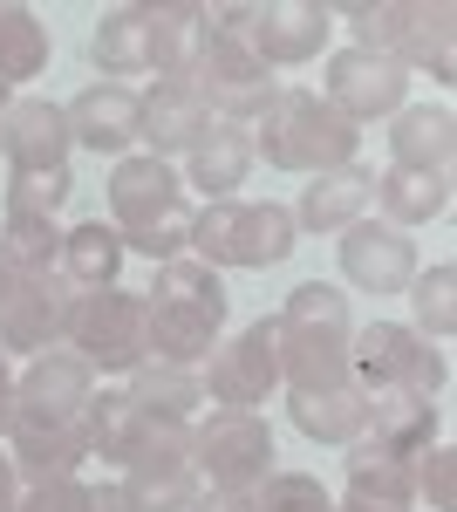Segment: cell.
I'll use <instances>...</instances> for the list:
<instances>
[{"label": "cell", "instance_id": "1", "mask_svg": "<svg viewBox=\"0 0 457 512\" xmlns=\"http://www.w3.org/2000/svg\"><path fill=\"white\" fill-rule=\"evenodd\" d=\"M246 130H253V158H267L273 171H294V178L362 164V130L335 103H321V89H273V103Z\"/></svg>", "mask_w": 457, "mask_h": 512}, {"label": "cell", "instance_id": "2", "mask_svg": "<svg viewBox=\"0 0 457 512\" xmlns=\"http://www.w3.org/2000/svg\"><path fill=\"white\" fill-rule=\"evenodd\" d=\"M348 335H355L348 294L328 287V280H301L280 301V315H273L280 383L287 390H335V383H348Z\"/></svg>", "mask_w": 457, "mask_h": 512}, {"label": "cell", "instance_id": "3", "mask_svg": "<svg viewBox=\"0 0 457 512\" xmlns=\"http://www.w3.org/2000/svg\"><path fill=\"white\" fill-rule=\"evenodd\" d=\"M198 35V7L191 0H151V7H110L89 35V62L103 82L123 76H178L185 48Z\"/></svg>", "mask_w": 457, "mask_h": 512}, {"label": "cell", "instance_id": "4", "mask_svg": "<svg viewBox=\"0 0 457 512\" xmlns=\"http://www.w3.org/2000/svg\"><path fill=\"white\" fill-rule=\"evenodd\" d=\"M348 383L355 390H403V396H423V403H444L451 390V355L444 342H423L410 321H369L348 335Z\"/></svg>", "mask_w": 457, "mask_h": 512}, {"label": "cell", "instance_id": "5", "mask_svg": "<svg viewBox=\"0 0 457 512\" xmlns=\"http://www.w3.org/2000/svg\"><path fill=\"white\" fill-rule=\"evenodd\" d=\"M294 212L287 205H246V198H212L191 212V260L205 267H280L294 253Z\"/></svg>", "mask_w": 457, "mask_h": 512}, {"label": "cell", "instance_id": "6", "mask_svg": "<svg viewBox=\"0 0 457 512\" xmlns=\"http://www.w3.org/2000/svg\"><path fill=\"white\" fill-rule=\"evenodd\" d=\"M178 76L191 82V96H198L219 123H253L273 103V89H280V76L260 62V48H253V41L212 35V28H198V35H191L185 69H178Z\"/></svg>", "mask_w": 457, "mask_h": 512}, {"label": "cell", "instance_id": "7", "mask_svg": "<svg viewBox=\"0 0 457 512\" xmlns=\"http://www.w3.org/2000/svg\"><path fill=\"white\" fill-rule=\"evenodd\" d=\"M62 349H76L96 376H116V383H123L130 369H144V362H151V308H144V294H130V287L76 294Z\"/></svg>", "mask_w": 457, "mask_h": 512}, {"label": "cell", "instance_id": "8", "mask_svg": "<svg viewBox=\"0 0 457 512\" xmlns=\"http://www.w3.org/2000/svg\"><path fill=\"white\" fill-rule=\"evenodd\" d=\"M273 458V424L260 410H205L191 424V472L205 478V492H253Z\"/></svg>", "mask_w": 457, "mask_h": 512}, {"label": "cell", "instance_id": "9", "mask_svg": "<svg viewBox=\"0 0 457 512\" xmlns=\"http://www.w3.org/2000/svg\"><path fill=\"white\" fill-rule=\"evenodd\" d=\"M198 383H205V403H219V410H260V403H273V390H280L273 321H253L232 342H219V349L205 355Z\"/></svg>", "mask_w": 457, "mask_h": 512}, {"label": "cell", "instance_id": "10", "mask_svg": "<svg viewBox=\"0 0 457 512\" xmlns=\"http://www.w3.org/2000/svg\"><path fill=\"white\" fill-rule=\"evenodd\" d=\"M321 103H335L355 130L362 123H382L410 103V69L403 62H382V55H362V48H335L328 55V76H321Z\"/></svg>", "mask_w": 457, "mask_h": 512}, {"label": "cell", "instance_id": "11", "mask_svg": "<svg viewBox=\"0 0 457 512\" xmlns=\"http://www.w3.org/2000/svg\"><path fill=\"white\" fill-rule=\"evenodd\" d=\"M171 212H185V178L151 151H130L110 171V226L123 233V246L137 233H157Z\"/></svg>", "mask_w": 457, "mask_h": 512}, {"label": "cell", "instance_id": "12", "mask_svg": "<svg viewBox=\"0 0 457 512\" xmlns=\"http://www.w3.org/2000/svg\"><path fill=\"white\" fill-rule=\"evenodd\" d=\"M69 308H76V287L62 274H14L7 301H0V349L14 355H41L62 349L69 335Z\"/></svg>", "mask_w": 457, "mask_h": 512}, {"label": "cell", "instance_id": "13", "mask_svg": "<svg viewBox=\"0 0 457 512\" xmlns=\"http://www.w3.org/2000/svg\"><path fill=\"white\" fill-rule=\"evenodd\" d=\"M7 458H14V472L41 485V478H69L89 458V437H82V410L76 417H48V410H21L14 403V424H7Z\"/></svg>", "mask_w": 457, "mask_h": 512}, {"label": "cell", "instance_id": "14", "mask_svg": "<svg viewBox=\"0 0 457 512\" xmlns=\"http://www.w3.org/2000/svg\"><path fill=\"white\" fill-rule=\"evenodd\" d=\"M342 280L348 287H362V294H403L410 280H417V239L396 233V226H382V219H355L342 239Z\"/></svg>", "mask_w": 457, "mask_h": 512}, {"label": "cell", "instance_id": "15", "mask_svg": "<svg viewBox=\"0 0 457 512\" xmlns=\"http://www.w3.org/2000/svg\"><path fill=\"white\" fill-rule=\"evenodd\" d=\"M335 35V7L328 0H260V21H253V48L267 69H301L314 62Z\"/></svg>", "mask_w": 457, "mask_h": 512}, {"label": "cell", "instance_id": "16", "mask_svg": "<svg viewBox=\"0 0 457 512\" xmlns=\"http://www.w3.org/2000/svg\"><path fill=\"white\" fill-rule=\"evenodd\" d=\"M69 117L48 96H14L0 117V164L7 171H62L69 164Z\"/></svg>", "mask_w": 457, "mask_h": 512}, {"label": "cell", "instance_id": "17", "mask_svg": "<svg viewBox=\"0 0 457 512\" xmlns=\"http://www.w3.org/2000/svg\"><path fill=\"white\" fill-rule=\"evenodd\" d=\"M69 117V137L96 158H130L137 130H144V110H137V89L130 82H89L76 103H62Z\"/></svg>", "mask_w": 457, "mask_h": 512}, {"label": "cell", "instance_id": "18", "mask_svg": "<svg viewBox=\"0 0 457 512\" xmlns=\"http://www.w3.org/2000/svg\"><path fill=\"white\" fill-rule=\"evenodd\" d=\"M137 110H144V130H137V144L151 151V158H185L191 144L205 137V123L212 110L191 96L185 76H151V89H137Z\"/></svg>", "mask_w": 457, "mask_h": 512}, {"label": "cell", "instance_id": "19", "mask_svg": "<svg viewBox=\"0 0 457 512\" xmlns=\"http://www.w3.org/2000/svg\"><path fill=\"white\" fill-rule=\"evenodd\" d=\"M342 478H348V499H355V506L417 512V458H403L396 444H382V437H369V431L348 444Z\"/></svg>", "mask_w": 457, "mask_h": 512}, {"label": "cell", "instance_id": "20", "mask_svg": "<svg viewBox=\"0 0 457 512\" xmlns=\"http://www.w3.org/2000/svg\"><path fill=\"white\" fill-rule=\"evenodd\" d=\"M389 164L423 178H457V117L444 103H403L389 117Z\"/></svg>", "mask_w": 457, "mask_h": 512}, {"label": "cell", "instance_id": "21", "mask_svg": "<svg viewBox=\"0 0 457 512\" xmlns=\"http://www.w3.org/2000/svg\"><path fill=\"white\" fill-rule=\"evenodd\" d=\"M96 369L82 362L76 349H41V355H28V369L14 376V403L21 410H48V417H76L82 403L96 396Z\"/></svg>", "mask_w": 457, "mask_h": 512}, {"label": "cell", "instance_id": "22", "mask_svg": "<svg viewBox=\"0 0 457 512\" xmlns=\"http://www.w3.org/2000/svg\"><path fill=\"white\" fill-rule=\"evenodd\" d=\"M253 130L246 123H205V137L185 151V185H198L205 192V205L212 198H239V185L253 178Z\"/></svg>", "mask_w": 457, "mask_h": 512}, {"label": "cell", "instance_id": "23", "mask_svg": "<svg viewBox=\"0 0 457 512\" xmlns=\"http://www.w3.org/2000/svg\"><path fill=\"white\" fill-rule=\"evenodd\" d=\"M369 198H376V171H369V164L321 171V178H307V185H301L294 226H301V233H348L355 219H369Z\"/></svg>", "mask_w": 457, "mask_h": 512}, {"label": "cell", "instance_id": "24", "mask_svg": "<svg viewBox=\"0 0 457 512\" xmlns=\"http://www.w3.org/2000/svg\"><path fill=\"white\" fill-rule=\"evenodd\" d=\"M410 76H430L437 89L457 82V14L437 0H403V55H396Z\"/></svg>", "mask_w": 457, "mask_h": 512}, {"label": "cell", "instance_id": "25", "mask_svg": "<svg viewBox=\"0 0 457 512\" xmlns=\"http://www.w3.org/2000/svg\"><path fill=\"white\" fill-rule=\"evenodd\" d=\"M123 260H130V246H123V233H116L110 219H82V226H62V260H55V274L69 280L76 294L116 287V280H123Z\"/></svg>", "mask_w": 457, "mask_h": 512}, {"label": "cell", "instance_id": "26", "mask_svg": "<svg viewBox=\"0 0 457 512\" xmlns=\"http://www.w3.org/2000/svg\"><path fill=\"white\" fill-rule=\"evenodd\" d=\"M287 417H294V431L307 444H355V437L369 431V390H355V383H335V390H294L287 396Z\"/></svg>", "mask_w": 457, "mask_h": 512}, {"label": "cell", "instance_id": "27", "mask_svg": "<svg viewBox=\"0 0 457 512\" xmlns=\"http://www.w3.org/2000/svg\"><path fill=\"white\" fill-rule=\"evenodd\" d=\"M151 362H171V369H205V355L219 349V315H198V308H178V301H151Z\"/></svg>", "mask_w": 457, "mask_h": 512}, {"label": "cell", "instance_id": "28", "mask_svg": "<svg viewBox=\"0 0 457 512\" xmlns=\"http://www.w3.org/2000/svg\"><path fill=\"white\" fill-rule=\"evenodd\" d=\"M382 212V226H396V233H410V226H430V219H444L451 212V178H423V171H376V198H369Z\"/></svg>", "mask_w": 457, "mask_h": 512}, {"label": "cell", "instance_id": "29", "mask_svg": "<svg viewBox=\"0 0 457 512\" xmlns=\"http://www.w3.org/2000/svg\"><path fill=\"white\" fill-rule=\"evenodd\" d=\"M137 431H144V403H130L123 383H96V396L82 403V437H89V458H110V465H130L137 451Z\"/></svg>", "mask_w": 457, "mask_h": 512}, {"label": "cell", "instance_id": "30", "mask_svg": "<svg viewBox=\"0 0 457 512\" xmlns=\"http://www.w3.org/2000/svg\"><path fill=\"white\" fill-rule=\"evenodd\" d=\"M116 485H123V499L137 512H191V499L205 492L191 458H137V465H123Z\"/></svg>", "mask_w": 457, "mask_h": 512}, {"label": "cell", "instance_id": "31", "mask_svg": "<svg viewBox=\"0 0 457 512\" xmlns=\"http://www.w3.org/2000/svg\"><path fill=\"white\" fill-rule=\"evenodd\" d=\"M369 437L396 444L403 458H417V451H430V444L444 437V403H423V396L382 390V396H369Z\"/></svg>", "mask_w": 457, "mask_h": 512}, {"label": "cell", "instance_id": "32", "mask_svg": "<svg viewBox=\"0 0 457 512\" xmlns=\"http://www.w3.org/2000/svg\"><path fill=\"white\" fill-rule=\"evenodd\" d=\"M123 390H130V403H144L151 417H178V424H198V417H205V383H198V369L144 362V369L123 376Z\"/></svg>", "mask_w": 457, "mask_h": 512}, {"label": "cell", "instance_id": "33", "mask_svg": "<svg viewBox=\"0 0 457 512\" xmlns=\"http://www.w3.org/2000/svg\"><path fill=\"white\" fill-rule=\"evenodd\" d=\"M48 21H41L35 7H21V0H0V82L7 89H21V82H35L48 69Z\"/></svg>", "mask_w": 457, "mask_h": 512}, {"label": "cell", "instance_id": "34", "mask_svg": "<svg viewBox=\"0 0 457 512\" xmlns=\"http://www.w3.org/2000/svg\"><path fill=\"white\" fill-rule=\"evenodd\" d=\"M403 301H410V328H417L423 342H451L457 335V267L451 260H437V267H417V280L403 287Z\"/></svg>", "mask_w": 457, "mask_h": 512}, {"label": "cell", "instance_id": "35", "mask_svg": "<svg viewBox=\"0 0 457 512\" xmlns=\"http://www.w3.org/2000/svg\"><path fill=\"white\" fill-rule=\"evenodd\" d=\"M151 301H178V308H198V315H219V321H226V280H219V267H205V260L178 253V260H164V267H157Z\"/></svg>", "mask_w": 457, "mask_h": 512}, {"label": "cell", "instance_id": "36", "mask_svg": "<svg viewBox=\"0 0 457 512\" xmlns=\"http://www.w3.org/2000/svg\"><path fill=\"white\" fill-rule=\"evenodd\" d=\"M0 253L14 274H55L62 260V226L55 219H35V212H7L0 219Z\"/></svg>", "mask_w": 457, "mask_h": 512}, {"label": "cell", "instance_id": "37", "mask_svg": "<svg viewBox=\"0 0 457 512\" xmlns=\"http://www.w3.org/2000/svg\"><path fill=\"white\" fill-rule=\"evenodd\" d=\"M335 21L355 28L362 55H382V62L403 55V0H355V7H335Z\"/></svg>", "mask_w": 457, "mask_h": 512}, {"label": "cell", "instance_id": "38", "mask_svg": "<svg viewBox=\"0 0 457 512\" xmlns=\"http://www.w3.org/2000/svg\"><path fill=\"white\" fill-rule=\"evenodd\" d=\"M253 512H335V499H328V485L314 472H280V465H273V472L253 485Z\"/></svg>", "mask_w": 457, "mask_h": 512}, {"label": "cell", "instance_id": "39", "mask_svg": "<svg viewBox=\"0 0 457 512\" xmlns=\"http://www.w3.org/2000/svg\"><path fill=\"white\" fill-rule=\"evenodd\" d=\"M76 192L69 164L62 171H7V212H35V219H55Z\"/></svg>", "mask_w": 457, "mask_h": 512}, {"label": "cell", "instance_id": "40", "mask_svg": "<svg viewBox=\"0 0 457 512\" xmlns=\"http://www.w3.org/2000/svg\"><path fill=\"white\" fill-rule=\"evenodd\" d=\"M417 506H430V512L457 506V451L444 437H437L430 451H417Z\"/></svg>", "mask_w": 457, "mask_h": 512}, {"label": "cell", "instance_id": "41", "mask_svg": "<svg viewBox=\"0 0 457 512\" xmlns=\"http://www.w3.org/2000/svg\"><path fill=\"white\" fill-rule=\"evenodd\" d=\"M14 512H89V485H82L76 472H69V478H41V485L21 492V506H14Z\"/></svg>", "mask_w": 457, "mask_h": 512}, {"label": "cell", "instance_id": "42", "mask_svg": "<svg viewBox=\"0 0 457 512\" xmlns=\"http://www.w3.org/2000/svg\"><path fill=\"white\" fill-rule=\"evenodd\" d=\"M191 512H253V492H198Z\"/></svg>", "mask_w": 457, "mask_h": 512}, {"label": "cell", "instance_id": "43", "mask_svg": "<svg viewBox=\"0 0 457 512\" xmlns=\"http://www.w3.org/2000/svg\"><path fill=\"white\" fill-rule=\"evenodd\" d=\"M89 512H137V506L123 499V485H116V478H103V485H89Z\"/></svg>", "mask_w": 457, "mask_h": 512}, {"label": "cell", "instance_id": "44", "mask_svg": "<svg viewBox=\"0 0 457 512\" xmlns=\"http://www.w3.org/2000/svg\"><path fill=\"white\" fill-rule=\"evenodd\" d=\"M21 506V472H14V458H7V444H0V512Z\"/></svg>", "mask_w": 457, "mask_h": 512}, {"label": "cell", "instance_id": "45", "mask_svg": "<svg viewBox=\"0 0 457 512\" xmlns=\"http://www.w3.org/2000/svg\"><path fill=\"white\" fill-rule=\"evenodd\" d=\"M7 424H14V362L0 349V437H7Z\"/></svg>", "mask_w": 457, "mask_h": 512}, {"label": "cell", "instance_id": "46", "mask_svg": "<svg viewBox=\"0 0 457 512\" xmlns=\"http://www.w3.org/2000/svg\"><path fill=\"white\" fill-rule=\"evenodd\" d=\"M7 287H14V267H7V253H0V301H7Z\"/></svg>", "mask_w": 457, "mask_h": 512}, {"label": "cell", "instance_id": "47", "mask_svg": "<svg viewBox=\"0 0 457 512\" xmlns=\"http://www.w3.org/2000/svg\"><path fill=\"white\" fill-rule=\"evenodd\" d=\"M7 103H14V89H7V82H0V117H7Z\"/></svg>", "mask_w": 457, "mask_h": 512}, {"label": "cell", "instance_id": "48", "mask_svg": "<svg viewBox=\"0 0 457 512\" xmlns=\"http://www.w3.org/2000/svg\"><path fill=\"white\" fill-rule=\"evenodd\" d=\"M335 512H376V506H355V499H342V506H335Z\"/></svg>", "mask_w": 457, "mask_h": 512}]
</instances>
